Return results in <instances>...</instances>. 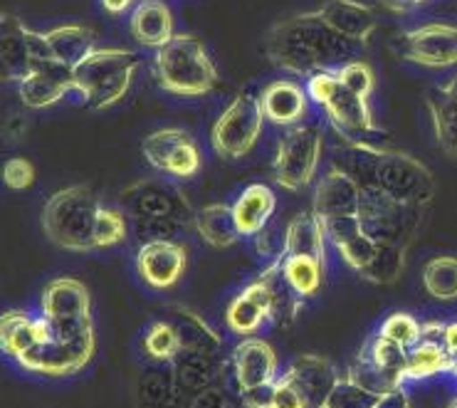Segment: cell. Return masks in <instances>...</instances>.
Masks as SVG:
<instances>
[{
    "instance_id": "cell-1",
    "label": "cell",
    "mask_w": 457,
    "mask_h": 408,
    "mask_svg": "<svg viewBox=\"0 0 457 408\" xmlns=\"http://www.w3.org/2000/svg\"><path fill=\"white\" fill-rule=\"evenodd\" d=\"M331 166L349 176L363 194L428 208L436 196V176L420 159L369 141H341L331 149Z\"/></svg>"
},
{
    "instance_id": "cell-2",
    "label": "cell",
    "mask_w": 457,
    "mask_h": 408,
    "mask_svg": "<svg viewBox=\"0 0 457 408\" xmlns=\"http://www.w3.org/2000/svg\"><path fill=\"white\" fill-rule=\"evenodd\" d=\"M361 50V45L334 33L321 21L320 11L282 18L265 35L267 60L297 79H309L317 72H337L351 60H359Z\"/></svg>"
},
{
    "instance_id": "cell-3",
    "label": "cell",
    "mask_w": 457,
    "mask_h": 408,
    "mask_svg": "<svg viewBox=\"0 0 457 408\" xmlns=\"http://www.w3.org/2000/svg\"><path fill=\"white\" fill-rule=\"evenodd\" d=\"M151 72L156 85L176 97H205L220 85L211 53L188 33H176L163 47L154 50Z\"/></svg>"
},
{
    "instance_id": "cell-4",
    "label": "cell",
    "mask_w": 457,
    "mask_h": 408,
    "mask_svg": "<svg viewBox=\"0 0 457 408\" xmlns=\"http://www.w3.org/2000/svg\"><path fill=\"white\" fill-rule=\"evenodd\" d=\"M104 201L87 186L54 191L43 205V230L53 246L70 253H95Z\"/></svg>"
},
{
    "instance_id": "cell-5",
    "label": "cell",
    "mask_w": 457,
    "mask_h": 408,
    "mask_svg": "<svg viewBox=\"0 0 457 408\" xmlns=\"http://www.w3.org/2000/svg\"><path fill=\"white\" fill-rule=\"evenodd\" d=\"M141 57L127 47H96L72 70L75 95L89 109H109L127 97L138 72Z\"/></svg>"
},
{
    "instance_id": "cell-6",
    "label": "cell",
    "mask_w": 457,
    "mask_h": 408,
    "mask_svg": "<svg viewBox=\"0 0 457 408\" xmlns=\"http://www.w3.org/2000/svg\"><path fill=\"white\" fill-rule=\"evenodd\" d=\"M312 104L324 112V117L346 141H366L381 134L373 121L369 99L359 97L344 85L337 72H317L304 79Z\"/></svg>"
},
{
    "instance_id": "cell-7",
    "label": "cell",
    "mask_w": 457,
    "mask_h": 408,
    "mask_svg": "<svg viewBox=\"0 0 457 408\" xmlns=\"http://www.w3.org/2000/svg\"><path fill=\"white\" fill-rule=\"evenodd\" d=\"M324 154V134L314 124H299L292 129H282L272 159L275 183L285 191H304L320 171Z\"/></svg>"
},
{
    "instance_id": "cell-8",
    "label": "cell",
    "mask_w": 457,
    "mask_h": 408,
    "mask_svg": "<svg viewBox=\"0 0 457 408\" xmlns=\"http://www.w3.org/2000/svg\"><path fill=\"white\" fill-rule=\"evenodd\" d=\"M265 114L260 107V99L250 92L235 95L225 109L215 119L211 129V146L225 162H240L250 156L257 141L262 137Z\"/></svg>"
},
{
    "instance_id": "cell-9",
    "label": "cell",
    "mask_w": 457,
    "mask_h": 408,
    "mask_svg": "<svg viewBox=\"0 0 457 408\" xmlns=\"http://www.w3.org/2000/svg\"><path fill=\"white\" fill-rule=\"evenodd\" d=\"M119 205L129 221H173L193 228V211L188 196L170 179H138L119 194Z\"/></svg>"
},
{
    "instance_id": "cell-10",
    "label": "cell",
    "mask_w": 457,
    "mask_h": 408,
    "mask_svg": "<svg viewBox=\"0 0 457 408\" xmlns=\"http://www.w3.org/2000/svg\"><path fill=\"white\" fill-rule=\"evenodd\" d=\"M428 208L405 205L376 194H363L359 205V221L363 233L376 243H388L408 250L426 223Z\"/></svg>"
},
{
    "instance_id": "cell-11",
    "label": "cell",
    "mask_w": 457,
    "mask_h": 408,
    "mask_svg": "<svg viewBox=\"0 0 457 408\" xmlns=\"http://www.w3.org/2000/svg\"><path fill=\"white\" fill-rule=\"evenodd\" d=\"M141 151L151 169L166 179H193L203 166L198 141L179 127H166L146 134L141 141Z\"/></svg>"
},
{
    "instance_id": "cell-12",
    "label": "cell",
    "mask_w": 457,
    "mask_h": 408,
    "mask_svg": "<svg viewBox=\"0 0 457 408\" xmlns=\"http://www.w3.org/2000/svg\"><path fill=\"white\" fill-rule=\"evenodd\" d=\"M398 54L405 62L426 70L457 67V25L423 22L398 37Z\"/></svg>"
},
{
    "instance_id": "cell-13",
    "label": "cell",
    "mask_w": 457,
    "mask_h": 408,
    "mask_svg": "<svg viewBox=\"0 0 457 408\" xmlns=\"http://www.w3.org/2000/svg\"><path fill=\"white\" fill-rule=\"evenodd\" d=\"M95 349L96 339L95 342H62L50 332V337L40 346H35L30 354L18 359L15 364L30 374L47 376V379H67L89 366V362L95 359Z\"/></svg>"
},
{
    "instance_id": "cell-14",
    "label": "cell",
    "mask_w": 457,
    "mask_h": 408,
    "mask_svg": "<svg viewBox=\"0 0 457 408\" xmlns=\"http://www.w3.org/2000/svg\"><path fill=\"white\" fill-rule=\"evenodd\" d=\"M134 265L149 290L163 292L181 282L188 268V253L179 240H151L138 246Z\"/></svg>"
},
{
    "instance_id": "cell-15",
    "label": "cell",
    "mask_w": 457,
    "mask_h": 408,
    "mask_svg": "<svg viewBox=\"0 0 457 408\" xmlns=\"http://www.w3.org/2000/svg\"><path fill=\"white\" fill-rule=\"evenodd\" d=\"M228 374L240 391L272 384L279 376V362L272 344L260 337H243L228 356Z\"/></svg>"
},
{
    "instance_id": "cell-16",
    "label": "cell",
    "mask_w": 457,
    "mask_h": 408,
    "mask_svg": "<svg viewBox=\"0 0 457 408\" xmlns=\"http://www.w3.org/2000/svg\"><path fill=\"white\" fill-rule=\"evenodd\" d=\"M15 89H18L22 107L47 109L62 102L67 95H75V75H72V67L53 60V62L32 67L15 85Z\"/></svg>"
},
{
    "instance_id": "cell-17",
    "label": "cell",
    "mask_w": 457,
    "mask_h": 408,
    "mask_svg": "<svg viewBox=\"0 0 457 408\" xmlns=\"http://www.w3.org/2000/svg\"><path fill=\"white\" fill-rule=\"evenodd\" d=\"M260 107L265 114L267 124L277 129H292L304 124L309 117V99L307 87L299 85L297 79H275L260 92Z\"/></svg>"
},
{
    "instance_id": "cell-18",
    "label": "cell",
    "mask_w": 457,
    "mask_h": 408,
    "mask_svg": "<svg viewBox=\"0 0 457 408\" xmlns=\"http://www.w3.org/2000/svg\"><path fill=\"white\" fill-rule=\"evenodd\" d=\"M265 324H272V304L262 278L250 279L225 307V327L237 337H253Z\"/></svg>"
},
{
    "instance_id": "cell-19",
    "label": "cell",
    "mask_w": 457,
    "mask_h": 408,
    "mask_svg": "<svg viewBox=\"0 0 457 408\" xmlns=\"http://www.w3.org/2000/svg\"><path fill=\"white\" fill-rule=\"evenodd\" d=\"M361 198V188L351 181L346 173L329 166L314 186L312 211L320 215L321 221L341 218V215H359Z\"/></svg>"
},
{
    "instance_id": "cell-20",
    "label": "cell",
    "mask_w": 457,
    "mask_h": 408,
    "mask_svg": "<svg viewBox=\"0 0 457 408\" xmlns=\"http://www.w3.org/2000/svg\"><path fill=\"white\" fill-rule=\"evenodd\" d=\"M285 374L295 381L309 408H324L331 391L341 381L337 366L320 354H302L287 366Z\"/></svg>"
},
{
    "instance_id": "cell-21",
    "label": "cell",
    "mask_w": 457,
    "mask_h": 408,
    "mask_svg": "<svg viewBox=\"0 0 457 408\" xmlns=\"http://www.w3.org/2000/svg\"><path fill=\"white\" fill-rule=\"evenodd\" d=\"M40 314L47 322L92 320V297L75 278H57L45 287L40 297Z\"/></svg>"
},
{
    "instance_id": "cell-22",
    "label": "cell",
    "mask_w": 457,
    "mask_h": 408,
    "mask_svg": "<svg viewBox=\"0 0 457 408\" xmlns=\"http://www.w3.org/2000/svg\"><path fill=\"white\" fill-rule=\"evenodd\" d=\"M129 33L138 47L159 50L176 35V22L166 0H138L129 12Z\"/></svg>"
},
{
    "instance_id": "cell-23",
    "label": "cell",
    "mask_w": 457,
    "mask_h": 408,
    "mask_svg": "<svg viewBox=\"0 0 457 408\" xmlns=\"http://www.w3.org/2000/svg\"><path fill=\"white\" fill-rule=\"evenodd\" d=\"M47 337H50V322L43 314L12 310L0 317V346L12 362L30 354Z\"/></svg>"
},
{
    "instance_id": "cell-24",
    "label": "cell",
    "mask_w": 457,
    "mask_h": 408,
    "mask_svg": "<svg viewBox=\"0 0 457 408\" xmlns=\"http://www.w3.org/2000/svg\"><path fill=\"white\" fill-rule=\"evenodd\" d=\"M317 11L334 33L361 47L371 40L376 30V12L361 0H327Z\"/></svg>"
},
{
    "instance_id": "cell-25",
    "label": "cell",
    "mask_w": 457,
    "mask_h": 408,
    "mask_svg": "<svg viewBox=\"0 0 457 408\" xmlns=\"http://www.w3.org/2000/svg\"><path fill=\"white\" fill-rule=\"evenodd\" d=\"M170 374L183 391V396L191 401L203 388L213 387L228 371V356L198 354V352H181L170 362Z\"/></svg>"
},
{
    "instance_id": "cell-26",
    "label": "cell",
    "mask_w": 457,
    "mask_h": 408,
    "mask_svg": "<svg viewBox=\"0 0 457 408\" xmlns=\"http://www.w3.org/2000/svg\"><path fill=\"white\" fill-rule=\"evenodd\" d=\"M233 215L243 237H255L262 233L277 213V196L265 183H250L235 196Z\"/></svg>"
},
{
    "instance_id": "cell-27",
    "label": "cell",
    "mask_w": 457,
    "mask_h": 408,
    "mask_svg": "<svg viewBox=\"0 0 457 408\" xmlns=\"http://www.w3.org/2000/svg\"><path fill=\"white\" fill-rule=\"evenodd\" d=\"M428 114L440 149L457 159V75L437 82L428 92Z\"/></svg>"
},
{
    "instance_id": "cell-28",
    "label": "cell",
    "mask_w": 457,
    "mask_h": 408,
    "mask_svg": "<svg viewBox=\"0 0 457 408\" xmlns=\"http://www.w3.org/2000/svg\"><path fill=\"white\" fill-rule=\"evenodd\" d=\"M0 60H3V82L18 85L30 72V47H28V28L12 15H0Z\"/></svg>"
},
{
    "instance_id": "cell-29",
    "label": "cell",
    "mask_w": 457,
    "mask_h": 408,
    "mask_svg": "<svg viewBox=\"0 0 457 408\" xmlns=\"http://www.w3.org/2000/svg\"><path fill=\"white\" fill-rule=\"evenodd\" d=\"M327 228L314 211H302L285 228V253L282 255H309L327 260Z\"/></svg>"
},
{
    "instance_id": "cell-30",
    "label": "cell",
    "mask_w": 457,
    "mask_h": 408,
    "mask_svg": "<svg viewBox=\"0 0 457 408\" xmlns=\"http://www.w3.org/2000/svg\"><path fill=\"white\" fill-rule=\"evenodd\" d=\"M169 320L179 332L181 352H198V354L223 356V339L211 324L203 320L198 312L188 307H173L169 312Z\"/></svg>"
},
{
    "instance_id": "cell-31",
    "label": "cell",
    "mask_w": 457,
    "mask_h": 408,
    "mask_svg": "<svg viewBox=\"0 0 457 408\" xmlns=\"http://www.w3.org/2000/svg\"><path fill=\"white\" fill-rule=\"evenodd\" d=\"M193 230L198 233L205 246L215 247V250L233 247L237 240H243L230 204H211L198 208L195 218H193Z\"/></svg>"
},
{
    "instance_id": "cell-32",
    "label": "cell",
    "mask_w": 457,
    "mask_h": 408,
    "mask_svg": "<svg viewBox=\"0 0 457 408\" xmlns=\"http://www.w3.org/2000/svg\"><path fill=\"white\" fill-rule=\"evenodd\" d=\"M138 404L144 408H186L188 398L183 396V391L176 384V379L170 374V366L156 364L149 366L146 371H141L137 381Z\"/></svg>"
},
{
    "instance_id": "cell-33",
    "label": "cell",
    "mask_w": 457,
    "mask_h": 408,
    "mask_svg": "<svg viewBox=\"0 0 457 408\" xmlns=\"http://www.w3.org/2000/svg\"><path fill=\"white\" fill-rule=\"evenodd\" d=\"M260 278L265 282L270 304H272V324L287 329L297 320L304 300L289 287V282L285 279V272H282V265H279V258L270 260V265L260 272Z\"/></svg>"
},
{
    "instance_id": "cell-34",
    "label": "cell",
    "mask_w": 457,
    "mask_h": 408,
    "mask_svg": "<svg viewBox=\"0 0 457 408\" xmlns=\"http://www.w3.org/2000/svg\"><path fill=\"white\" fill-rule=\"evenodd\" d=\"M47 45L53 50V57L62 65L72 67L75 70L87 54L95 53V33L85 28V25H77V22H67V25H57L45 30Z\"/></svg>"
},
{
    "instance_id": "cell-35",
    "label": "cell",
    "mask_w": 457,
    "mask_h": 408,
    "mask_svg": "<svg viewBox=\"0 0 457 408\" xmlns=\"http://www.w3.org/2000/svg\"><path fill=\"white\" fill-rule=\"evenodd\" d=\"M445 371H455V362L436 337H420L413 349H408V381H423Z\"/></svg>"
},
{
    "instance_id": "cell-36",
    "label": "cell",
    "mask_w": 457,
    "mask_h": 408,
    "mask_svg": "<svg viewBox=\"0 0 457 408\" xmlns=\"http://www.w3.org/2000/svg\"><path fill=\"white\" fill-rule=\"evenodd\" d=\"M279 265H282L289 287L297 292L302 300L314 297L324 287L327 260L309 258V255H282Z\"/></svg>"
},
{
    "instance_id": "cell-37",
    "label": "cell",
    "mask_w": 457,
    "mask_h": 408,
    "mask_svg": "<svg viewBox=\"0 0 457 408\" xmlns=\"http://www.w3.org/2000/svg\"><path fill=\"white\" fill-rule=\"evenodd\" d=\"M138 349L151 364H170L176 356L181 354V339H179V332H176V327L169 317L156 320L144 329L141 339H138Z\"/></svg>"
},
{
    "instance_id": "cell-38",
    "label": "cell",
    "mask_w": 457,
    "mask_h": 408,
    "mask_svg": "<svg viewBox=\"0 0 457 408\" xmlns=\"http://www.w3.org/2000/svg\"><path fill=\"white\" fill-rule=\"evenodd\" d=\"M346 379L381 398L388 396V394H394V391H401L405 384L401 376L388 374V371H383L378 364H373L371 359L363 354V352H359V356L351 362V366L346 369Z\"/></svg>"
},
{
    "instance_id": "cell-39",
    "label": "cell",
    "mask_w": 457,
    "mask_h": 408,
    "mask_svg": "<svg viewBox=\"0 0 457 408\" xmlns=\"http://www.w3.org/2000/svg\"><path fill=\"white\" fill-rule=\"evenodd\" d=\"M423 287L437 302L457 300V258L437 255L430 258L423 268Z\"/></svg>"
},
{
    "instance_id": "cell-40",
    "label": "cell",
    "mask_w": 457,
    "mask_h": 408,
    "mask_svg": "<svg viewBox=\"0 0 457 408\" xmlns=\"http://www.w3.org/2000/svg\"><path fill=\"white\" fill-rule=\"evenodd\" d=\"M405 255L408 250L398 246H388V243H378L376 253H373L371 262L359 272L366 282L371 285H394L405 270Z\"/></svg>"
},
{
    "instance_id": "cell-41",
    "label": "cell",
    "mask_w": 457,
    "mask_h": 408,
    "mask_svg": "<svg viewBox=\"0 0 457 408\" xmlns=\"http://www.w3.org/2000/svg\"><path fill=\"white\" fill-rule=\"evenodd\" d=\"M361 352L371 359L373 364L381 366L383 371L401 376L403 381H408V376H405L408 374V349L405 346L391 342L388 337L376 332L369 337V342L363 344Z\"/></svg>"
},
{
    "instance_id": "cell-42",
    "label": "cell",
    "mask_w": 457,
    "mask_h": 408,
    "mask_svg": "<svg viewBox=\"0 0 457 408\" xmlns=\"http://www.w3.org/2000/svg\"><path fill=\"white\" fill-rule=\"evenodd\" d=\"M186 408H245L243 391L237 388L230 374L225 371L220 381H215L213 387L203 388L201 394H195Z\"/></svg>"
},
{
    "instance_id": "cell-43",
    "label": "cell",
    "mask_w": 457,
    "mask_h": 408,
    "mask_svg": "<svg viewBox=\"0 0 457 408\" xmlns=\"http://www.w3.org/2000/svg\"><path fill=\"white\" fill-rule=\"evenodd\" d=\"M376 332L388 337L391 342L401 344L405 349H413L415 344L420 342V337H423V322L415 320L413 314H408V312H394V314H388L378 324Z\"/></svg>"
},
{
    "instance_id": "cell-44",
    "label": "cell",
    "mask_w": 457,
    "mask_h": 408,
    "mask_svg": "<svg viewBox=\"0 0 457 408\" xmlns=\"http://www.w3.org/2000/svg\"><path fill=\"white\" fill-rule=\"evenodd\" d=\"M378 404H381V396L366 391L344 376L337 388L331 391V396L327 398L324 408H378Z\"/></svg>"
},
{
    "instance_id": "cell-45",
    "label": "cell",
    "mask_w": 457,
    "mask_h": 408,
    "mask_svg": "<svg viewBox=\"0 0 457 408\" xmlns=\"http://www.w3.org/2000/svg\"><path fill=\"white\" fill-rule=\"evenodd\" d=\"M376 247H378V243H376L373 237L366 236L363 230H359V233H353V236L346 237V240H341L339 246H334V250L339 253V258L344 260L351 270L361 272V270L371 262Z\"/></svg>"
},
{
    "instance_id": "cell-46",
    "label": "cell",
    "mask_w": 457,
    "mask_h": 408,
    "mask_svg": "<svg viewBox=\"0 0 457 408\" xmlns=\"http://www.w3.org/2000/svg\"><path fill=\"white\" fill-rule=\"evenodd\" d=\"M337 75L351 92H356L363 99L371 97L373 89H376V75H373L371 65L363 62V60H351V62L337 70Z\"/></svg>"
},
{
    "instance_id": "cell-47",
    "label": "cell",
    "mask_w": 457,
    "mask_h": 408,
    "mask_svg": "<svg viewBox=\"0 0 457 408\" xmlns=\"http://www.w3.org/2000/svg\"><path fill=\"white\" fill-rule=\"evenodd\" d=\"M3 183L11 191H28L35 183V166L22 156H12L3 163Z\"/></svg>"
},
{
    "instance_id": "cell-48",
    "label": "cell",
    "mask_w": 457,
    "mask_h": 408,
    "mask_svg": "<svg viewBox=\"0 0 457 408\" xmlns=\"http://www.w3.org/2000/svg\"><path fill=\"white\" fill-rule=\"evenodd\" d=\"M272 408H309L304 396L299 394V388L295 387V381L287 374L277 376Z\"/></svg>"
},
{
    "instance_id": "cell-49",
    "label": "cell",
    "mask_w": 457,
    "mask_h": 408,
    "mask_svg": "<svg viewBox=\"0 0 457 408\" xmlns=\"http://www.w3.org/2000/svg\"><path fill=\"white\" fill-rule=\"evenodd\" d=\"M275 381H272V384H262V387L245 388L243 406L245 408H272V398H275Z\"/></svg>"
},
{
    "instance_id": "cell-50",
    "label": "cell",
    "mask_w": 457,
    "mask_h": 408,
    "mask_svg": "<svg viewBox=\"0 0 457 408\" xmlns=\"http://www.w3.org/2000/svg\"><path fill=\"white\" fill-rule=\"evenodd\" d=\"M443 346H445L447 354L453 356V362H455L453 374H457V320L443 322Z\"/></svg>"
},
{
    "instance_id": "cell-51",
    "label": "cell",
    "mask_w": 457,
    "mask_h": 408,
    "mask_svg": "<svg viewBox=\"0 0 457 408\" xmlns=\"http://www.w3.org/2000/svg\"><path fill=\"white\" fill-rule=\"evenodd\" d=\"M99 3H102V8H104L109 15H121V12L134 11V5H137L138 0H99Z\"/></svg>"
},
{
    "instance_id": "cell-52",
    "label": "cell",
    "mask_w": 457,
    "mask_h": 408,
    "mask_svg": "<svg viewBox=\"0 0 457 408\" xmlns=\"http://www.w3.org/2000/svg\"><path fill=\"white\" fill-rule=\"evenodd\" d=\"M423 3H428V0H381L383 8H388L391 12H411Z\"/></svg>"
},
{
    "instance_id": "cell-53",
    "label": "cell",
    "mask_w": 457,
    "mask_h": 408,
    "mask_svg": "<svg viewBox=\"0 0 457 408\" xmlns=\"http://www.w3.org/2000/svg\"><path fill=\"white\" fill-rule=\"evenodd\" d=\"M378 408H411V401H408V394L401 388V391H394V394L383 396Z\"/></svg>"
},
{
    "instance_id": "cell-54",
    "label": "cell",
    "mask_w": 457,
    "mask_h": 408,
    "mask_svg": "<svg viewBox=\"0 0 457 408\" xmlns=\"http://www.w3.org/2000/svg\"><path fill=\"white\" fill-rule=\"evenodd\" d=\"M22 129H25L22 119L12 117L11 121L5 124V137H8V139H18V137H21V134H22Z\"/></svg>"
},
{
    "instance_id": "cell-55",
    "label": "cell",
    "mask_w": 457,
    "mask_h": 408,
    "mask_svg": "<svg viewBox=\"0 0 457 408\" xmlns=\"http://www.w3.org/2000/svg\"><path fill=\"white\" fill-rule=\"evenodd\" d=\"M447 408H457V396L453 398V401H450V404H447Z\"/></svg>"
}]
</instances>
